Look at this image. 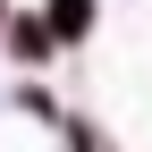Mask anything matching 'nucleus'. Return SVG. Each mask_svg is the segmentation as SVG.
I'll list each match as a JSON object with an SVG mask.
<instances>
[{
  "mask_svg": "<svg viewBox=\"0 0 152 152\" xmlns=\"http://www.w3.org/2000/svg\"><path fill=\"white\" fill-rule=\"evenodd\" d=\"M42 26H51V42H85V34H93V0H51Z\"/></svg>",
  "mask_w": 152,
  "mask_h": 152,
  "instance_id": "f257e3e1",
  "label": "nucleus"
},
{
  "mask_svg": "<svg viewBox=\"0 0 152 152\" xmlns=\"http://www.w3.org/2000/svg\"><path fill=\"white\" fill-rule=\"evenodd\" d=\"M9 42L26 51V59H42V51H51V26H34V17H17V26H9Z\"/></svg>",
  "mask_w": 152,
  "mask_h": 152,
  "instance_id": "f03ea898",
  "label": "nucleus"
}]
</instances>
